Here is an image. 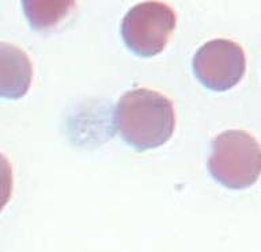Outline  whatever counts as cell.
<instances>
[{"mask_svg": "<svg viewBox=\"0 0 261 252\" xmlns=\"http://www.w3.org/2000/svg\"><path fill=\"white\" fill-rule=\"evenodd\" d=\"M208 170L227 188H248L261 175V145L244 130H226L212 140Z\"/></svg>", "mask_w": 261, "mask_h": 252, "instance_id": "7a4b0ae2", "label": "cell"}, {"mask_svg": "<svg viewBox=\"0 0 261 252\" xmlns=\"http://www.w3.org/2000/svg\"><path fill=\"white\" fill-rule=\"evenodd\" d=\"M114 125L129 145L140 150L154 149L174 133V106L169 98L152 89L128 91L116 105Z\"/></svg>", "mask_w": 261, "mask_h": 252, "instance_id": "6da1fadb", "label": "cell"}, {"mask_svg": "<svg viewBox=\"0 0 261 252\" xmlns=\"http://www.w3.org/2000/svg\"><path fill=\"white\" fill-rule=\"evenodd\" d=\"M175 24L177 15L170 6L148 0L126 12L121 22V37L135 54L154 57L166 48Z\"/></svg>", "mask_w": 261, "mask_h": 252, "instance_id": "3957f363", "label": "cell"}, {"mask_svg": "<svg viewBox=\"0 0 261 252\" xmlns=\"http://www.w3.org/2000/svg\"><path fill=\"white\" fill-rule=\"evenodd\" d=\"M2 50V80L0 93L4 98L18 99L29 91L33 69L28 54L6 42L0 45Z\"/></svg>", "mask_w": 261, "mask_h": 252, "instance_id": "5b68a950", "label": "cell"}, {"mask_svg": "<svg viewBox=\"0 0 261 252\" xmlns=\"http://www.w3.org/2000/svg\"><path fill=\"white\" fill-rule=\"evenodd\" d=\"M75 6V0H22L24 16L38 32H48L59 26L71 15Z\"/></svg>", "mask_w": 261, "mask_h": 252, "instance_id": "8992f818", "label": "cell"}, {"mask_svg": "<svg viewBox=\"0 0 261 252\" xmlns=\"http://www.w3.org/2000/svg\"><path fill=\"white\" fill-rule=\"evenodd\" d=\"M192 67L204 87L223 92L242 80L246 72V56L240 44L218 38L205 42L196 52Z\"/></svg>", "mask_w": 261, "mask_h": 252, "instance_id": "277c9868", "label": "cell"}]
</instances>
